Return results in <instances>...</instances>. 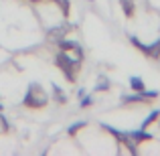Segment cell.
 I'll use <instances>...</instances> for the list:
<instances>
[{
	"label": "cell",
	"instance_id": "obj_9",
	"mask_svg": "<svg viewBox=\"0 0 160 156\" xmlns=\"http://www.w3.org/2000/svg\"><path fill=\"white\" fill-rule=\"evenodd\" d=\"M51 87H53V95H55V99H57L59 103H67V95L63 93V89L57 85V83H51Z\"/></svg>",
	"mask_w": 160,
	"mask_h": 156
},
{
	"label": "cell",
	"instance_id": "obj_7",
	"mask_svg": "<svg viewBox=\"0 0 160 156\" xmlns=\"http://www.w3.org/2000/svg\"><path fill=\"white\" fill-rule=\"evenodd\" d=\"M122 4V10H124L126 18H132L134 12H136V4H134V0H120Z\"/></svg>",
	"mask_w": 160,
	"mask_h": 156
},
{
	"label": "cell",
	"instance_id": "obj_3",
	"mask_svg": "<svg viewBox=\"0 0 160 156\" xmlns=\"http://www.w3.org/2000/svg\"><path fill=\"white\" fill-rule=\"evenodd\" d=\"M130 43H132L140 53H144L148 59H160V39L154 41V43H148V45H146V43H142L138 37L130 35Z\"/></svg>",
	"mask_w": 160,
	"mask_h": 156
},
{
	"label": "cell",
	"instance_id": "obj_6",
	"mask_svg": "<svg viewBox=\"0 0 160 156\" xmlns=\"http://www.w3.org/2000/svg\"><path fill=\"white\" fill-rule=\"evenodd\" d=\"M158 118H160V109H152V112H150L148 116H146V120L142 122L140 128H142V130H148L150 126L154 124V122H158Z\"/></svg>",
	"mask_w": 160,
	"mask_h": 156
},
{
	"label": "cell",
	"instance_id": "obj_10",
	"mask_svg": "<svg viewBox=\"0 0 160 156\" xmlns=\"http://www.w3.org/2000/svg\"><path fill=\"white\" fill-rule=\"evenodd\" d=\"M109 89V81H108V77H99V81H98V85H95V91H108Z\"/></svg>",
	"mask_w": 160,
	"mask_h": 156
},
{
	"label": "cell",
	"instance_id": "obj_8",
	"mask_svg": "<svg viewBox=\"0 0 160 156\" xmlns=\"http://www.w3.org/2000/svg\"><path fill=\"white\" fill-rule=\"evenodd\" d=\"M130 87H132V91H136V93H142V91L146 89V85H144V79H142V77H138V75L130 77Z\"/></svg>",
	"mask_w": 160,
	"mask_h": 156
},
{
	"label": "cell",
	"instance_id": "obj_13",
	"mask_svg": "<svg viewBox=\"0 0 160 156\" xmlns=\"http://www.w3.org/2000/svg\"><path fill=\"white\" fill-rule=\"evenodd\" d=\"M0 126H2V130H4V132L8 130V120H6L4 116H0Z\"/></svg>",
	"mask_w": 160,
	"mask_h": 156
},
{
	"label": "cell",
	"instance_id": "obj_1",
	"mask_svg": "<svg viewBox=\"0 0 160 156\" xmlns=\"http://www.w3.org/2000/svg\"><path fill=\"white\" fill-rule=\"evenodd\" d=\"M55 63H57V67L65 73V77L69 79V81H75V79H77V71H79V67H81V59L71 57L69 53L61 51L55 57Z\"/></svg>",
	"mask_w": 160,
	"mask_h": 156
},
{
	"label": "cell",
	"instance_id": "obj_14",
	"mask_svg": "<svg viewBox=\"0 0 160 156\" xmlns=\"http://www.w3.org/2000/svg\"><path fill=\"white\" fill-rule=\"evenodd\" d=\"M0 109H2V103H0Z\"/></svg>",
	"mask_w": 160,
	"mask_h": 156
},
{
	"label": "cell",
	"instance_id": "obj_4",
	"mask_svg": "<svg viewBox=\"0 0 160 156\" xmlns=\"http://www.w3.org/2000/svg\"><path fill=\"white\" fill-rule=\"evenodd\" d=\"M71 31V24H61V27H51V31H49L47 39L51 41V43H59V41L63 39V37L67 35V33Z\"/></svg>",
	"mask_w": 160,
	"mask_h": 156
},
{
	"label": "cell",
	"instance_id": "obj_2",
	"mask_svg": "<svg viewBox=\"0 0 160 156\" xmlns=\"http://www.w3.org/2000/svg\"><path fill=\"white\" fill-rule=\"evenodd\" d=\"M49 103V95L39 83H31L27 89V95L22 99V105L27 108H45Z\"/></svg>",
	"mask_w": 160,
	"mask_h": 156
},
{
	"label": "cell",
	"instance_id": "obj_12",
	"mask_svg": "<svg viewBox=\"0 0 160 156\" xmlns=\"http://www.w3.org/2000/svg\"><path fill=\"white\" fill-rule=\"evenodd\" d=\"M89 105H93V98L85 93V95L81 98V108H89Z\"/></svg>",
	"mask_w": 160,
	"mask_h": 156
},
{
	"label": "cell",
	"instance_id": "obj_11",
	"mask_svg": "<svg viewBox=\"0 0 160 156\" xmlns=\"http://www.w3.org/2000/svg\"><path fill=\"white\" fill-rule=\"evenodd\" d=\"M81 128H85V122H77L75 126H71V128L67 130V134H69V136H75V134H77Z\"/></svg>",
	"mask_w": 160,
	"mask_h": 156
},
{
	"label": "cell",
	"instance_id": "obj_5",
	"mask_svg": "<svg viewBox=\"0 0 160 156\" xmlns=\"http://www.w3.org/2000/svg\"><path fill=\"white\" fill-rule=\"evenodd\" d=\"M130 134V138H132L136 144H142V142H150V140H154V136L148 132V130H134V132H128Z\"/></svg>",
	"mask_w": 160,
	"mask_h": 156
}]
</instances>
